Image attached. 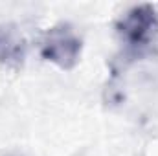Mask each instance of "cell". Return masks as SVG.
<instances>
[{
  "label": "cell",
  "instance_id": "obj_1",
  "mask_svg": "<svg viewBox=\"0 0 158 156\" xmlns=\"http://www.w3.org/2000/svg\"><path fill=\"white\" fill-rule=\"evenodd\" d=\"M116 35L125 57L151 55L158 42V9L153 4L132 6L116 20Z\"/></svg>",
  "mask_w": 158,
  "mask_h": 156
},
{
  "label": "cell",
  "instance_id": "obj_2",
  "mask_svg": "<svg viewBox=\"0 0 158 156\" xmlns=\"http://www.w3.org/2000/svg\"><path fill=\"white\" fill-rule=\"evenodd\" d=\"M39 50L44 61L59 66L61 70H72L81 59L83 42L72 24L59 22L44 31Z\"/></svg>",
  "mask_w": 158,
  "mask_h": 156
},
{
  "label": "cell",
  "instance_id": "obj_3",
  "mask_svg": "<svg viewBox=\"0 0 158 156\" xmlns=\"http://www.w3.org/2000/svg\"><path fill=\"white\" fill-rule=\"evenodd\" d=\"M26 39L19 26L0 24V64L7 68H20L26 59Z\"/></svg>",
  "mask_w": 158,
  "mask_h": 156
},
{
  "label": "cell",
  "instance_id": "obj_4",
  "mask_svg": "<svg viewBox=\"0 0 158 156\" xmlns=\"http://www.w3.org/2000/svg\"><path fill=\"white\" fill-rule=\"evenodd\" d=\"M4 156H13V154H4Z\"/></svg>",
  "mask_w": 158,
  "mask_h": 156
}]
</instances>
